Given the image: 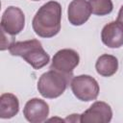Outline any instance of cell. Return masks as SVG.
<instances>
[{
	"label": "cell",
	"instance_id": "obj_1",
	"mask_svg": "<svg viewBox=\"0 0 123 123\" xmlns=\"http://www.w3.org/2000/svg\"><path fill=\"white\" fill-rule=\"evenodd\" d=\"M62 22V6L57 1H49L36 12L32 26L40 37H53L59 34Z\"/></svg>",
	"mask_w": 123,
	"mask_h": 123
},
{
	"label": "cell",
	"instance_id": "obj_2",
	"mask_svg": "<svg viewBox=\"0 0 123 123\" xmlns=\"http://www.w3.org/2000/svg\"><path fill=\"white\" fill-rule=\"evenodd\" d=\"M9 51L11 55L21 57L35 69H40L50 62V57L37 39L13 41Z\"/></svg>",
	"mask_w": 123,
	"mask_h": 123
},
{
	"label": "cell",
	"instance_id": "obj_3",
	"mask_svg": "<svg viewBox=\"0 0 123 123\" xmlns=\"http://www.w3.org/2000/svg\"><path fill=\"white\" fill-rule=\"evenodd\" d=\"M73 77L50 69L43 73L37 82V90L40 95L47 99L60 97L71 83Z\"/></svg>",
	"mask_w": 123,
	"mask_h": 123
},
{
	"label": "cell",
	"instance_id": "obj_4",
	"mask_svg": "<svg viewBox=\"0 0 123 123\" xmlns=\"http://www.w3.org/2000/svg\"><path fill=\"white\" fill-rule=\"evenodd\" d=\"M70 86L75 97L84 102L95 100L100 91L97 81L89 75H79L73 77Z\"/></svg>",
	"mask_w": 123,
	"mask_h": 123
},
{
	"label": "cell",
	"instance_id": "obj_5",
	"mask_svg": "<svg viewBox=\"0 0 123 123\" xmlns=\"http://www.w3.org/2000/svg\"><path fill=\"white\" fill-rule=\"evenodd\" d=\"M79 54L73 49L64 48L59 50L53 56L50 69L73 77V70L79 64Z\"/></svg>",
	"mask_w": 123,
	"mask_h": 123
},
{
	"label": "cell",
	"instance_id": "obj_6",
	"mask_svg": "<svg viewBox=\"0 0 123 123\" xmlns=\"http://www.w3.org/2000/svg\"><path fill=\"white\" fill-rule=\"evenodd\" d=\"M25 26V15L23 12L14 6L8 7L1 18V29L12 37L18 35Z\"/></svg>",
	"mask_w": 123,
	"mask_h": 123
},
{
	"label": "cell",
	"instance_id": "obj_7",
	"mask_svg": "<svg viewBox=\"0 0 123 123\" xmlns=\"http://www.w3.org/2000/svg\"><path fill=\"white\" fill-rule=\"evenodd\" d=\"M111 118V108L103 101L94 102L86 111L80 114V121L82 123H108Z\"/></svg>",
	"mask_w": 123,
	"mask_h": 123
},
{
	"label": "cell",
	"instance_id": "obj_8",
	"mask_svg": "<svg viewBox=\"0 0 123 123\" xmlns=\"http://www.w3.org/2000/svg\"><path fill=\"white\" fill-rule=\"evenodd\" d=\"M49 114L48 104L39 98H32L24 106L23 115L31 123H41L47 119Z\"/></svg>",
	"mask_w": 123,
	"mask_h": 123
},
{
	"label": "cell",
	"instance_id": "obj_9",
	"mask_svg": "<svg viewBox=\"0 0 123 123\" xmlns=\"http://www.w3.org/2000/svg\"><path fill=\"white\" fill-rule=\"evenodd\" d=\"M102 42L110 48H119L123 45V24L117 20L106 24L101 32Z\"/></svg>",
	"mask_w": 123,
	"mask_h": 123
},
{
	"label": "cell",
	"instance_id": "obj_10",
	"mask_svg": "<svg viewBox=\"0 0 123 123\" xmlns=\"http://www.w3.org/2000/svg\"><path fill=\"white\" fill-rule=\"evenodd\" d=\"M91 14V9L86 0H72L68 6L67 15L69 23L81 26L86 23Z\"/></svg>",
	"mask_w": 123,
	"mask_h": 123
},
{
	"label": "cell",
	"instance_id": "obj_11",
	"mask_svg": "<svg viewBox=\"0 0 123 123\" xmlns=\"http://www.w3.org/2000/svg\"><path fill=\"white\" fill-rule=\"evenodd\" d=\"M19 111V101L12 93H3L0 96V118L9 119Z\"/></svg>",
	"mask_w": 123,
	"mask_h": 123
},
{
	"label": "cell",
	"instance_id": "obj_12",
	"mask_svg": "<svg viewBox=\"0 0 123 123\" xmlns=\"http://www.w3.org/2000/svg\"><path fill=\"white\" fill-rule=\"evenodd\" d=\"M95 69L99 75L103 77H111L115 74L118 69V60L112 55L103 54L96 61Z\"/></svg>",
	"mask_w": 123,
	"mask_h": 123
},
{
	"label": "cell",
	"instance_id": "obj_13",
	"mask_svg": "<svg viewBox=\"0 0 123 123\" xmlns=\"http://www.w3.org/2000/svg\"><path fill=\"white\" fill-rule=\"evenodd\" d=\"M88 3L91 12L95 15H107L113 10V4L111 0H88Z\"/></svg>",
	"mask_w": 123,
	"mask_h": 123
},
{
	"label": "cell",
	"instance_id": "obj_14",
	"mask_svg": "<svg viewBox=\"0 0 123 123\" xmlns=\"http://www.w3.org/2000/svg\"><path fill=\"white\" fill-rule=\"evenodd\" d=\"M64 121L66 122H81L80 121V114H71L68 117H66L64 119Z\"/></svg>",
	"mask_w": 123,
	"mask_h": 123
},
{
	"label": "cell",
	"instance_id": "obj_15",
	"mask_svg": "<svg viewBox=\"0 0 123 123\" xmlns=\"http://www.w3.org/2000/svg\"><path fill=\"white\" fill-rule=\"evenodd\" d=\"M116 20L123 24V5L121 6V8H120V10L118 12V15H117V19Z\"/></svg>",
	"mask_w": 123,
	"mask_h": 123
},
{
	"label": "cell",
	"instance_id": "obj_16",
	"mask_svg": "<svg viewBox=\"0 0 123 123\" xmlns=\"http://www.w3.org/2000/svg\"><path fill=\"white\" fill-rule=\"evenodd\" d=\"M32 1H39V0H32Z\"/></svg>",
	"mask_w": 123,
	"mask_h": 123
}]
</instances>
